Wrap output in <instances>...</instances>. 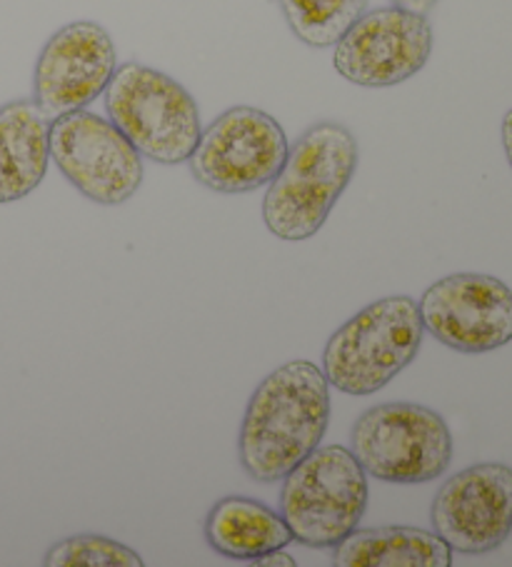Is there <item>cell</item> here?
<instances>
[{
	"label": "cell",
	"instance_id": "6da1fadb",
	"mask_svg": "<svg viewBox=\"0 0 512 567\" xmlns=\"http://www.w3.org/2000/svg\"><path fill=\"white\" fill-rule=\"evenodd\" d=\"M330 423V383L310 360H293L260 380L245 408L238 461L258 483L283 481L308 457Z\"/></svg>",
	"mask_w": 512,
	"mask_h": 567
},
{
	"label": "cell",
	"instance_id": "7a4b0ae2",
	"mask_svg": "<svg viewBox=\"0 0 512 567\" xmlns=\"http://www.w3.org/2000/svg\"><path fill=\"white\" fill-rule=\"evenodd\" d=\"M358 141L342 123L310 125L268 183L263 220L275 238L308 240L330 218L358 171Z\"/></svg>",
	"mask_w": 512,
	"mask_h": 567
},
{
	"label": "cell",
	"instance_id": "3957f363",
	"mask_svg": "<svg viewBox=\"0 0 512 567\" xmlns=\"http://www.w3.org/2000/svg\"><path fill=\"white\" fill-rule=\"evenodd\" d=\"M422 336L426 328L416 300L380 298L332 332L322 350V373L340 393L372 395L416 360Z\"/></svg>",
	"mask_w": 512,
	"mask_h": 567
},
{
	"label": "cell",
	"instance_id": "277c9868",
	"mask_svg": "<svg viewBox=\"0 0 512 567\" xmlns=\"http://www.w3.org/2000/svg\"><path fill=\"white\" fill-rule=\"evenodd\" d=\"M105 111L143 158L178 165L201 138V111L185 87L155 68L123 63L105 87Z\"/></svg>",
	"mask_w": 512,
	"mask_h": 567
},
{
	"label": "cell",
	"instance_id": "5b68a950",
	"mask_svg": "<svg viewBox=\"0 0 512 567\" xmlns=\"http://www.w3.org/2000/svg\"><path fill=\"white\" fill-rule=\"evenodd\" d=\"M368 495V473L348 447H315L283 477L280 515L293 540L335 547L360 525Z\"/></svg>",
	"mask_w": 512,
	"mask_h": 567
},
{
	"label": "cell",
	"instance_id": "8992f818",
	"mask_svg": "<svg viewBox=\"0 0 512 567\" xmlns=\"http://www.w3.org/2000/svg\"><path fill=\"white\" fill-rule=\"evenodd\" d=\"M362 471L386 483H430L452 463L446 417L418 403H382L362 413L350 433Z\"/></svg>",
	"mask_w": 512,
	"mask_h": 567
},
{
	"label": "cell",
	"instance_id": "52a82bcc",
	"mask_svg": "<svg viewBox=\"0 0 512 567\" xmlns=\"http://www.w3.org/2000/svg\"><path fill=\"white\" fill-rule=\"evenodd\" d=\"M288 151V135L273 115L235 105L201 131L198 145L185 163L203 188L238 195L268 185L283 168Z\"/></svg>",
	"mask_w": 512,
	"mask_h": 567
},
{
	"label": "cell",
	"instance_id": "ba28073f",
	"mask_svg": "<svg viewBox=\"0 0 512 567\" xmlns=\"http://www.w3.org/2000/svg\"><path fill=\"white\" fill-rule=\"evenodd\" d=\"M51 161L73 188L98 205H121L143 185V155L111 121L73 111L51 121Z\"/></svg>",
	"mask_w": 512,
	"mask_h": 567
},
{
	"label": "cell",
	"instance_id": "9c48e42d",
	"mask_svg": "<svg viewBox=\"0 0 512 567\" xmlns=\"http://www.w3.org/2000/svg\"><path fill=\"white\" fill-rule=\"evenodd\" d=\"M426 332L462 355H482L512 340V290L485 272H452L418 302Z\"/></svg>",
	"mask_w": 512,
	"mask_h": 567
},
{
	"label": "cell",
	"instance_id": "30bf717a",
	"mask_svg": "<svg viewBox=\"0 0 512 567\" xmlns=\"http://www.w3.org/2000/svg\"><path fill=\"white\" fill-rule=\"evenodd\" d=\"M432 25L428 16L398 6L366 11L335 43L332 65L348 83L360 87H390L410 81L432 55Z\"/></svg>",
	"mask_w": 512,
	"mask_h": 567
},
{
	"label": "cell",
	"instance_id": "8fae6325",
	"mask_svg": "<svg viewBox=\"0 0 512 567\" xmlns=\"http://www.w3.org/2000/svg\"><path fill=\"white\" fill-rule=\"evenodd\" d=\"M430 520L452 553L498 550L512 533V467L478 463L448 477L432 501Z\"/></svg>",
	"mask_w": 512,
	"mask_h": 567
},
{
	"label": "cell",
	"instance_id": "7c38bea8",
	"mask_svg": "<svg viewBox=\"0 0 512 567\" xmlns=\"http://www.w3.org/2000/svg\"><path fill=\"white\" fill-rule=\"evenodd\" d=\"M117 68L111 33L95 21H75L43 45L33 71V101L48 121L83 111L105 93Z\"/></svg>",
	"mask_w": 512,
	"mask_h": 567
},
{
	"label": "cell",
	"instance_id": "4fadbf2b",
	"mask_svg": "<svg viewBox=\"0 0 512 567\" xmlns=\"http://www.w3.org/2000/svg\"><path fill=\"white\" fill-rule=\"evenodd\" d=\"M51 163V121L35 101L0 105V205L23 200L43 183Z\"/></svg>",
	"mask_w": 512,
	"mask_h": 567
},
{
	"label": "cell",
	"instance_id": "5bb4252c",
	"mask_svg": "<svg viewBox=\"0 0 512 567\" xmlns=\"http://www.w3.org/2000/svg\"><path fill=\"white\" fill-rule=\"evenodd\" d=\"M203 533L215 553L243 563H255L293 543L290 527L280 513L243 495H228L215 503L205 517Z\"/></svg>",
	"mask_w": 512,
	"mask_h": 567
},
{
	"label": "cell",
	"instance_id": "9a60e30c",
	"mask_svg": "<svg viewBox=\"0 0 512 567\" xmlns=\"http://www.w3.org/2000/svg\"><path fill=\"white\" fill-rule=\"evenodd\" d=\"M338 567H450L452 550L438 533L408 525L352 530L332 547Z\"/></svg>",
	"mask_w": 512,
	"mask_h": 567
},
{
	"label": "cell",
	"instance_id": "2e32d148",
	"mask_svg": "<svg viewBox=\"0 0 512 567\" xmlns=\"http://www.w3.org/2000/svg\"><path fill=\"white\" fill-rule=\"evenodd\" d=\"M285 23L310 48H332L366 13L368 0H278Z\"/></svg>",
	"mask_w": 512,
	"mask_h": 567
},
{
	"label": "cell",
	"instance_id": "e0dca14e",
	"mask_svg": "<svg viewBox=\"0 0 512 567\" xmlns=\"http://www.w3.org/2000/svg\"><path fill=\"white\" fill-rule=\"evenodd\" d=\"M45 567H71V565H91V567H143V557L133 547L113 540L105 535H71L55 543L43 557Z\"/></svg>",
	"mask_w": 512,
	"mask_h": 567
},
{
	"label": "cell",
	"instance_id": "ac0fdd59",
	"mask_svg": "<svg viewBox=\"0 0 512 567\" xmlns=\"http://www.w3.org/2000/svg\"><path fill=\"white\" fill-rule=\"evenodd\" d=\"M438 0H392V6L402 8V11L418 13V16H428L432 8H436Z\"/></svg>",
	"mask_w": 512,
	"mask_h": 567
},
{
	"label": "cell",
	"instance_id": "d6986e66",
	"mask_svg": "<svg viewBox=\"0 0 512 567\" xmlns=\"http://www.w3.org/2000/svg\"><path fill=\"white\" fill-rule=\"evenodd\" d=\"M255 565H263V567H295L298 563H295L293 557L285 553V547H283V550H275L270 555H263L260 560H255Z\"/></svg>",
	"mask_w": 512,
	"mask_h": 567
},
{
	"label": "cell",
	"instance_id": "ffe728a7",
	"mask_svg": "<svg viewBox=\"0 0 512 567\" xmlns=\"http://www.w3.org/2000/svg\"><path fill=\"white\" fill-rule=\"evenodd\" d=\"M502 148H505L508 163L512 168V111H508L505 118H502Z\"/></svg>",
	"mask_w": 512,
	"mask_h": 567
}]
</instances>
